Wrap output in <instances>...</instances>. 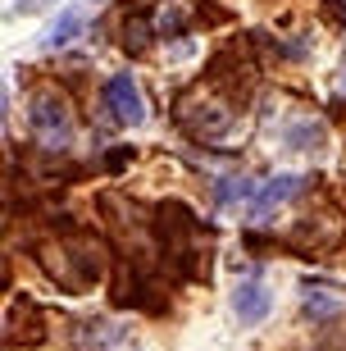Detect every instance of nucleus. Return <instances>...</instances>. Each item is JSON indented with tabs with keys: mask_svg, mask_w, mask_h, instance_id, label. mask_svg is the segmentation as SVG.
I'll return each instance as SVG.
<instances>
[{
	"mask_svg": "<svg viewBox=\"0 0 346 351\" xmlns=\"http://www.w3.org/2000/svg\"><path fill=\"white\" fill-rule=\"evenodd\" d=\"M10 342H41V315L27 297H14L10 306Z\"/></svg>",
	"mask_w": 346,
	"mask_h": 351,
	"instance_id": "423d86ee",
	"label": "nucleus"
},
{
	"mask_svg": "<svg viewBox=\"0 0 346 351\" xmlns=\"http://www.w3.org/2000/svg\"><path fill=\"white\" fill-rule=\"evenodd\" d=\"M27 123H32V132H37L46 146H69V137H73V114H69V105L55 96V91H37L32 96V105H27Z\"/></svg>",
	"mask_w": 346,
	"mask_h": 351,
	"instance_id": "f257e3e1",
	"label": "nucleus"
},
{
	"mask_svg": "<svg viewBox=\"0 0 346 351\" xmlns=\"http://www.w3.org/2000/svg\"><path fill=\"white\" fill-rule=\"evenodd\" d=\"M328 14H333L337 23H342V27H346V0H328Z\"/></svg>",
	"mask_w": 346,
	"mask_h": 351,
	"instance_id": "9b49d317",
	"label": "nucleus"
},
{
	"mask_svg": "<svg viewBox=\"0 0 346 351\" xmlns=\"http://www.w3.org/2000/svg\"><path fill=\"white\" fill-rule=\"evenodd\" d=\"M82 27H87V14H82V10H64V14L51 23V32H46V51H60V46H69V41H73Z\"/></svg>",
	"mask_w": 346,
	"mask_h": 351,
	"instance_id": "6e6552de",
	"label": "nucleus"
},
{
	"mask_svg": "<svg viewBox=\"0 0 346 351\" xmlns=\"http://www.w3.org/2000/svg\"><path fill=\"white\" fill-rule=\"evenodd\" d=\"M269 306H273V297L260 278L232 287V319H237V324H260V319L269 315Z\"/></svg>",
	"mask_w": 346,
	"mask_h": 351,
	"instance_id": "20e7f679",
	"label": "nucleus"
},
{
	"mask_svg": "<svg viewBox=\"0 0 346 351\" xmlns=\"http://www.w3.org/2000/svg\"><path fill=\"white\" fill-rule=\"evenodd\" d=\"M105 165H110V169H123V165H128V151H110Z\"/></svg>",
	"mask_w": 346,
	"mask_h": 351,
	"instance_id": "f8f14e48",
	"label": "nucleus"
},
{
	"mask_svg": "<svg viewBox=\"0 0 346 351\" xmlns=\"http://www.w3.org/2000/svg\"><path fill=\"white\" fill-rule=\"evenodd\" d=\"M287 146H292V151H310V156H319V151H323V123H314V119L292 123V128H287Z\"/></svg>",
	"mask_w": 346,
	"mask_h": 351,
	"instance_id": "1a4fd4ad",
	"label": "nucleus"
},
{
	"mask_svg": "<svg viewBox=\"0 0 346 351\" xmlns=\"http://www.w3.org/2000/svg\"><path fill=\"white\" fill-rule=\"evenodd\" d=\"M151 37H155V23L146 19V14H128L123 23H119V46L128 55H141L146 46H151Z\"/></svg>",
	"mask_w": 346,
	"mask_h": 351,
	"instance_id": "0eeeda50",
	"label": "nucleus"
},
{
	"mask_svg": "<svg viewBox=\"0 0 346 351\" xmlns=\"http://www.w3.org/2000/svg\"><path fill=\"white\" fill-rule=\"evenodd\" d=\"M301 192H306V178H301V173H278V178H269V182L256 192V201H251V215H256V219H269L273 210L287 206V201H296Z\"/></svg>",
	"mask_w": 346,
	"mask_h": 351,
	"instance_id": "7ed1b4c3",
	"label": "nucleus"
},
{
	"mask_svg": "<svg viewBox=\"0 0 346 351\" xmlns=\"http://www.w3.org/2000/svg\"><path fill=\"white\" fill-rule=\"evenodd\" d=\"M101 101H105V114L114 119L119 128H137L141 119H146V101H141V87H137V78H132L128 69L105 78Z\"/></svg>",
	"mask_w": 346,
	"mask_h": 351,
	"instance_id": "f03ea898",
	"label": "nucleus"
},
{
	"mask_svg": "<svg viewBox=\"0 0 346 351\" xmlns=\"http://www.w3.org/2000/svg\"><path fill=\"white\" fill-rule=\"evenodd\" d=\"M246 196H251V178H242V173H223V178L214 182V206L219 210L237 206V201H246Z\"/></svg>",
	"mask_w": 346,
	"mask_h": 351,
	"instance_id": "9d476101",
	"label": "nucleus"
},
{
	"mask_svg": "<svg viewBox=\"0 0 346 351\" xmlns=\"http://www.w3.org/2000/svg\"><path fill=\"white\" fill-rule=\"evenodd\" d=\"M328 287H333V283H319V278L301 283V311H306L310 324H328V319L342 315V297L328 292Z\"/></svg>",
	"mask_w": 346,
	"mask_h": 351,
	"instance_id": "39448f33",
	"label": "nucleus"
}]
</instances>
